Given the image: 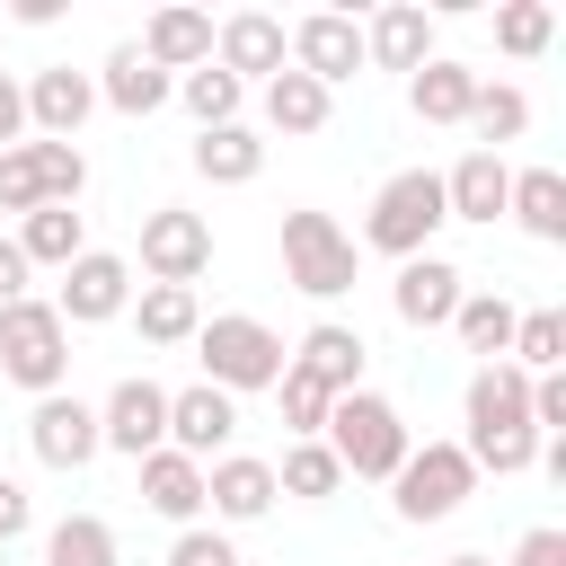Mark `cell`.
Returning a JSON list of instances; mask_svg holds the SVG:
<instances>
[{
	"label": "cell",
	"mask_w": 566,
	"mask_h": 566,
	"mask_svg": "<svg viewBox=\"0 0 566 566\" xmlns=\"http://www.w3.org/2000/svg\"><path fill=\"white\" fill-rule=\"evenodd\" d=\"M230 433H239V398H221L212 380H195V389H168V451H186V460H221L230 451Z\"/></svg>",
	"instance_id": "12"
},
{
	"label": "cell",
	"mask_w": 566,
	"mask_h": 566,
	"mask_svg": "<svg viewBox=\"0 0 566 566\" xmlns=\"http://www.w3.org/2000/svg\"><path fill=\"white\" fill-rule=\"evenodd\" d=\"M18 256L27 265H71V256H88V221H80V203H35L27 221H18Z\"/></svg>",
	"instance_id": "25"
},
{
	"label": "cell",
	"mask_w": 566,
	"mask_h": 566,
	"mask_svg": "<svg viewBox=\"0 0 566 566\" xmlns=\"http://www.w3.org/2000/svg\"><path fill=\"white\" fill-rule=\"evenodd\" d=\"M566 363V310H522L513 318V371H557Z\"/></svg>",
	"instance_id": "33"
},
{
	"label": "cell",
	"mask_w": 566,
	"mask_h": 566,
	"mask_svg": "<svg viewBox=\"0 0 566 566\" xmlns=\"http://www.w3.org/2000/svg\"><path fill=\"white\" fill-rule=\"evenodd\" d=\"M336 486H345V469H336L327 442H292L283 469H274V495H301V504H318V495H336Z\"/></svg>",
	"instance_id": "34"
},
{
	"label": "cell",
	"mask_w": 566,
	"mask_h": 566,
	"mask_svg": "<svg viewBox=\"0 0 566 566\" xmlns=\"http://www.w3.org/2000/svg\"><path fill=\"white\" fill-rule=\"evenodd\" d=\"M27 442H35V460L44 469H88L97 460V407L88 398H71V389H53V398H35V416H27Z\"/></svg>",
	"instance_id": "13"
},
{
	"label": "cell",
	"mask_w": 566,
	"mask_h": 566,
	"mask_svg": "<svg viewBox=\"0 0 566 566\" xmlns=\"http://www.w3.org/2000/svg\"><path fill=\"white\" fill-rule=\"evenodd\" d=\"M0 380H18L27 398H53L71 380V327H62L53 301L27 292V301L0 310Z\"/></svg>",
	"instance_id": "2"
},
{
	"label": "cell",
	"mask_w": 566,
	"mask_h": 566,
	"mask_svg": "<svg viewBox=\"0 0 566 566\" xmlns=\"http://www.w3.org/2000/svg\"><path fill=\"white\" fill-rule=\"evenodd\" d=\"M548 35H557V9H548V0H504V9H495V44H504L513 62L548 53Z\"/></svg>",
	"instance_id": "35"
},
{
	"label": "cell",
	"mask_w": 566,
	"mask_h": 566,
	"mask_svg": "<svg viewBox=\"0 0 566 566\" xmlns=\"http://www.w3.org/2000/svg\"><path fill=\"white\" fill-rule=\"evenodd\" d=\"M44 566H115V531L97 513H62L44 531Z\"/></svg>",
	"instance_id": "32"
},
{
	"label": "cell",
	"mask_w": 566,
	"mask_h": 566,
	"mask_svg": "<svg viewBox=\"0 0 566 566\" xmlns=\"http://www.w3.org/2000/svg\"><path fill=\"white\" fill-rule=\"evenodd\" d=\"M469 97H478V71L469 62H424V71H407V106H416V124H469Z\"/></svg>",
	"instance_id": "24"
},
{
	"label": "cell",
	"mask_w": 566,
	"mask_h": 566,
	"mask_svg": "<svg viewBox=\"0 0 566 566\" xmlns=\"http://www.w3.org/2000/svg\"><path fill=\"white\" fill-rule=\"evenodd\" d=\"M203 513H221V522H256V513H274V460L221 451V460L203 469Z\"/></svg>",
	"instance_id": "17"
},
{
	"label": "cell",
	"mask_w": 566,
	"mask_h": 566,
	"mask_svg": "<svg viewBox=\"0 0 566 566\" xmlns=\"http://www.w3.org/2000/svg\"><path fill=\"white\" fill-rule=\"evenodd\" d=\"M513 318H522V310H513L504 292H460L451 336H460L469 354H486V363H495V354H513Z\"/></svg>",
	"instance_id": "29"
},
{
	"label": "cell",
	"mask_w": 566,
	"mask_h": 566,
	"mask_svg": "<svg viewBox=\"0 0 566 566\" xmlns=\"http://www.w3.org/2000/svg\"><path fill=\"white\" fill-rule=\"evenodd\" d=\"M97 97H106L115 115H159V106L177 97V80H168V71H150V62H142V44H115V53H106V71H97Z\"/></svg>",
	"instance_id": "23"
},
{
	"label": "cell",
	"mask_w": 566,
	"mask_h": 566,
	"mask_svg": "<svg viewBox=\"0 0 566 566\" xmlns=\"http://www.w3.org/2000/svg\"><path fill=\"white\" fill-rule=\"evenodd\" d=\"M27 522H35V504H27V486H18V478H0V548H9V539H18Z\"/></svg>",
	"instance_id": "44"
},
{
	"label": "cell",
	"mask_w": 566,
	"mask_h": 566,
	"mask_svg": "<svg viewBox=\"0 0 566 566\" xmlns=\"http://www.w3.org/2000/svg\"><path fill=\"white\" fill-rule=\"evenodd\" d=\"M27 274H35V265L18 256V239H0V310H9V301H27Z\"/></svg>",
	"instance_id": "45"
},
{
	"label": "cell",
	"mask_w": 566,
	"mask_h": 566,
	"mask_svg": "<svg viewBox=\"0 0 566 566\" xmlns=\"http://www.w3.org/2000/svg\"><path fill=\"white\" fill-rule=\"evenodd\" d=\"M283 363H292V371H310V380H318L327 398L363 389V336H354L345 318H318V327H310V336H301V345H292Z\"/></svg>",
	"instance_id": "18"
},
{
	"label": "cell",
	"mask_w": 566,
	"mask_h": 566,
	"mask_svg": "<svg viewBox=\"0 0 566 566\" xmlns=\"http://www.w3.org/2000/svg\"><path fill=\"white\" fill-rule=\"evenodd\" d=\"M35 203H44V186H35V159H27V142H18V150H0V212L27 221Z\"/></svg>",
	"instance_id": "40"
},
{
	"label": "cell",
	"mask_w": 566,
	"mask_h": 566,
	"mask_svg": "<svg viewBox=\"0 0 566 566\" xmlns=\"http://www.w3.org/2000/svg\"><path fill=\"white\" fill-rule=\"evenodd\" d=\"M451 212H442V177L433 168H398L380 195H371V212H363V248H380V256H433V230H442Z\"/></svg>",
	"instance_id": "3"
},
{
	"label": "cell",
	"mask_w": 566,
	"mask_h": 566,
	"mask_svg": "<svg viewBox=\"0 0 566 566\" xmlns=\"http://www.w3.org/2000/svg\"><path fill=\"white\" fill-rule=\"evenodd\" d=\"M318 442L336 451V469H345V478H398V460L416 451V442H407V416H398L380 389H345V398L327 407Z\"/></svg>",
	"instance_id": "1"
},
{
	"label": "cell",
	"mask_w": 566,
	"mask_h": 566,
	"mask_svg": "<svg viewBox=\"0 0 566 566\" xmlns=\"http://www.w3.org/2000/svg\"><path fill=\"white\" fill-rule=\"evenodd\" d=\"M283 44H292V71H301V80H318L327 97L363 71V27H354L345 9H310L301 27H283Z\"/></svg>",
	"instance_id": "9"
},
{
	"label": "cell",
	"mask_w": 566,
	"mask_h": 566,
	"mask_svg": "<svg viewBox=\"0 0 566 566\" xmlns=\"http://www.w3.org/2000/svg\"><path fill=\"white\" fill-rule=\"evenodd\" d=\"M142 62L168 71V80L203 71V62H212V18H203V9H159V18L142 27Z\"/></svg>",
	"instance_id": "19"
},
{
	"label": "cell",
	"mask_w": 566,
	"mask_h": 566,
	"mask_svg": "<svg viewBox=\"0 0 566 566\" xmlns=\"http://www.w3.org/2000/svg\"><path fill=\"white\" fill-rule=\"evenodd\" d=\"M53 310H62V327L124 318V310H133V256H115V248L71 256V265H62V292H53Z\"/></svg>",
	"instance_id": "8"
},
{
	"label": "cell",
	"mask_w": 566,
	"mask_h": 566,
	"mask_svg": "<svg viewBox=\"0 0 566 566\" xmlns=\"http://www.w3.org/2000/svg\"><path fill=\"white\" fill-rule=\"evenodd\" d=\"M398 495V522H451L460 504H469V486H478V469H469V451L460 442H424V451H407L398 460V478H389Z\"/></svg>",
	"instance_id": "6"
},
{
	"label": "cell",
	"mask_w": 566,
	"mask_h": 566,
	"mask_svg": "<svg viewBox=\"0 0 566 566\" xmlns=\"http://www.w3.org/2000/svg\"><path fill=\"white\" fill-rule=\"evenodd\" d=\"M504 195H513L504 150H460V168L442 177V212H451V221H495V212H504Z\"/></svg>",
	"instance_id": "21"
},
{
	"label": "cell",
	"mask_w": 566,
	"mask_h": 566,
	"mask_svg": "<svg viewBox=\"0 0 566 566\" xmlns=\"http://www.w3.org/2000/svg\"><path fill=\"white\" fill-rule=\"evenodd\" d=\"M195 354H203V380H212L221 398H239V389H274V380H283V336H274L265 318H248V310L203 318V327H195Z\"/></svg>",
	"instance_id": "4"
},
{
	"label": "cell",
	"mask_w": 566,
	"mask_h": 566,
	"mask_svg": "<svg viewBox=\"0 0 566 566\" xmlns=\"http://www.w3.org/2000/svg\"><path fill=\"white\" fill-rule=\"evenodd\" d=\"M363 62H380V71H424V62H433V18H424L416 0H389V9L363 27Z\"/></svg>",
	"instance_id": "20"
},
{
	"label": "cell",
	"mask_w": 566,
	"mask_h": 566,
	"mask_svg": "<svg viewBox=\"0 0 566 566\" xmlns=\"http://www.w3.org/2000/svg\"><path fill=\"white\" fill-rule=\"evenodd\" d=\"M133 327H142V345H195L203 301H195L186 283H150V292L133 301Z\"/></svg>",
	"instance_id": "28"
},
{
	"label": "cell",
	"mask_w": 566,
	"mask_h": 566,
	"mask_svg": "<svg viewBox=\"0 0 566 566\" xmlns=\"http://www.w3.org/2000/svg\"><path fill=\"white\" fill-rule=\"evenodd\" d=\"M504 212H513V221H522L539 248H557V239H566V177H557V168H513Z\"/></svg>",
	"instance_id": "26"
},
{
	"label": "cell",
	"mask_w": 566,
	"mask_h": 566,
	"mask_svg": "<svg viewBox=\"0 0 566 566\" xmlns=\"http://www.w3.org/2000/svg\"><path fill=\"white\" fill-rule=\"evenodd\" d=\"M133 469H142V504H150L159 522H177V531H186V522L203 513V460H186V451H168V442H159V451H150V460H133Z\"/></svg>",
	"instance_id": "22"
},
{
	"label": "cell",
	"mask_w": 566,
	"mask_h": 566,
	"mask_svg": "<svg viewBox=\"0 0 566 566\" xmlns=\"http://www.w3.org/2000/svg\"><path fill=\"white\" fill-rule=\"evenodd\" d=\"M469 133H478V150L522 142V133H531V97L504 88V80H478V97H469Z\"/></svg>",
	"instance_id": "31"
},
{
	"label": "cell",
	"mask_w": 566,
	"mask_h": 566,
	"mask_svg": "<svg viewBox=\"0 0 566 566\" xmlns=\"http://www.w3.org/2000/svg\"><path fill=\"white\" fill-rule=\"evenodd\" d=\"M318 124H327V88L301 80V71H274V80H265V133H292V142H301V133H318Z\"/></svg>",
	"instance_id": "30"
},
{
	"label": "cell",
	"mask_w": 566,
	"mask_h": 566,
	"mask_svg": "<svg viewBox=\"0 0 566 566\" xmlns=\"http://www.w3.org/2000/svg\"><path fill=\"white\" fill-rule=\"evenodd\" d=\"M265 168V142L248 133V124H212V133H195V177L203 186H248Z\"/></svg>",
	"instance_id": "27"
},
{
	"label": "cell",
	"mask_w": 566,
	"mask_h": 566,
	"mask_svg": "<svg viewBox=\"0 0 566 566\" xmlns=\"http://www.w3.org/2000/svg\"><path fill=\"white\" fill-rule=\"evenodd\" d=\"M274 398H283V424H292V442H318V424H327V407H336V398H327L310 371H292V363H283V380H274Z\"/></svg>",
	"instance_id": "38"
},
{
	"label": "cell",
	"mask_w": 566,
	"mask_h": 566,
	"mask_svg": "<svg viewBox=\"0 0 566 566\" xmlns=\"http://www.w3.org/2000/svg\"><path fill=\"white\" fill-rule=\"evenodd\" d=\"M212 62L248 88V80H274V71H292V44H283V18L274 9H230L221 27H212Z\"/></svg>",
	"instance_id": "11"
},
{
	"label": "cell",
	"mask_w": 566,
	"mask_h": 566,
	"mask_svg": "<svg viewBox=\"0 0 566 566\" xmlns=\"http://www.w3.org/2000/svg\"><path fill=\"white\" fill-rule=\"evenodd\" d=\"M212 265V221L203 212H186V203H159L150 221H142V274L150 283H186L195 292V274Z\"/></svg>",
	"instance_id": "10"
},
{
	"label": "cell",
	"mask_w": 566,
	"mask_h": 566,
	"mask_svg": "<svg viewBox=\"0 0 566 566\" xmlns=\"http://www.w3.org/2000/svg\"><path fill=\"white\" fill-rule=\"evenodd\" d=\"M513 566H566V531H522V548H513Z\"/></svg>",
	"instance_id": "43"
},
{
	"label": "cell",
	"mask_w": 566,
	"mask_h": 566,
	"mask_svg": "<svg viewBox=\"0 0 566 566\" xmlns=\"http://www.w3.org/2000/svg\"><path fill=\"white\" fill-rule=\"evenodd\" d=\"M168 442V389L150 371H124L97 407V451H124V460H150Z\"/></svg>",
	"instance_id": "7"
},
{
	"label": "cell",
	"mask_w": 566,
	"mask_h": 566,
	"mask_svg": "<svg viewBox=\"0 0 566 566\" xmlns=\"http://www.w3.org/2000/svg\"><path fill=\"white\" fill-rule=\"evenodd\" d=\"M283 283H292V292H310V301L354 292V239H345L327 212H310V203H292V212H283Z\"/></svg>",
	"instance_id": "5"
},
{
	"label": "cell",
	"mask_w": 566,
	"mask_h": 566,
	"mask_svg": "<svg viewBox=\"0 0 566 566\" xmlns=\"http://www.w3.org/2000/svg\"><path fill=\"white\" fill-rule=\"evenodd\" d=\"M27 159H35V186H44V203H80V186H88V159H80V142H27Z\"/></svg>",
	"instance_id": "37"
},
{
	"label": "cell",
	"mask_w": 566,
	"mask_h": 566,
	"mask_svg": "<svg viewBox=\"0 0 566 566\" xmlns=\"http://www.w3.org/2000/svg\"><path fill=\"white\" fill-rule=\"evenodd\" d=\"M469 451V469H495V478H522L531 460H539V433L531 424H513V433H478V442H460Z\"/></svg>",
	"instance_id": "39"
},
{
	"label": "cell",
	"mask_w": 566,
	"mask_h": 566,
	"mask_svg": "<svg viewBox=\"0 0 566 566\" xmlns=\"http://www.w3.org/2000/svg\"><path fill=\"white\" fill-rule=\"evenodd\" d=\"M460 416H469V442H478V433H513V424H531V371H513V363H478Z\"/></svg>",
	"instance_id": "16"
},
{
	"label": "cell",
	"mask_w": 566,
	"mask_h": 566,
	"mask_svg": "<svg viewBox=\"0 0 566 566\" xmlns=\"http://www.w3.org/2000/svg\"><path fill=\"white\" fill-rule=\"evenodd\" d=\"M168 566H239V548H230L221 531H203V522H186V531L168 539Z\"/></svg>",
	"instance_id": "41"
},
{
	"label": "cell",
	"mask_w": 566,
	"mask_h": 566,
	"mask_svg": "<svg viewBox=\"0 0 566 566\" xmlns=\"http://www.w3.org/2000/svg\"><path fill=\"white\" fill-rule=\"evenodd\" d=\"M460 292H469V274L451 256H407L398 283H389V310H398V327H451Z\"/></svg>",
	"instance_id": "15"
},
{
	"label": "cell",
	"mask_w": 566,
	"mask_h": 566,
	"mask_svg": "<svg viewBox=\"0 0 566 566\" xmlns=\"http://www.w3.org/2000/svg\"><path fill=\"white\" fill-rule=\"evenodd\" d=\"M0 566H9V548H0Z\"/></svg>",
	"instance_id": "47"
},
{
	"label": "cell",
	"mask_w": 566,
	"mask_h": 566,
	"mask_svg": "<svg viewBox=\"0 0 566 566\" xmlns=\"http://www.w3.org/2000/svg\"><path fill=\"white\" fill-rule=\"evenodd\" d=\"M88 106H97V80L71 71V62H53V71L27 80V133H35V142H80Z\"/></svg>",
	"instance_id": "14"
},
{
	"label": "cell",
	"mask_w": 566,
	"mask_h": 566,
	"mask_svg": "<svg viewBox=\"0 0 566 566\" xmlns=\"http://www.w3.org/2000/svg\"><path fill=\"white\" fill-rule=\"evenodd\" d=\"M442 566H495V557H442Z\"/></svg>",
	"instance_id": "46"
},
{
	"label": "cell",
	"mask_w": 566,
	"mask_h": 566,
	"mask_svg": "<svg viewBox=\"0 0 566 566\" xmlns=\"http://www.w3.org/2000/svg\"><path fill=\"white\" fill-rule=\"evenodd\" d=\"M18 133H27V80L0 71V150H18Z\"/></svg>",
	"instance_id": "42"
},
{
	"label": "cell",
	"mask_w": 566,
	"mask_h": 566,
	"mask_svg": "<svg viewBox=\"0 0 566 566\" xmlns=\"http://www.w3.org/2000/svg\"><path fill=\"white\" fill-rule=\"evenodd\" d=\"M177 97H186V115L212 133V124H239V80L221 71V62H203V71H186L177 80Z\"/></svg>",
	"instance_id": "36"
}]
</instances>
